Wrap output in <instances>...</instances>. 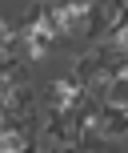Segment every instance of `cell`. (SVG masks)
<instances>
[{
    "instance_id": "obj_1",
    "label": "cell",
    "mask_w": 128,
    "mask_h": 153,
    "mask_svg": "<svg viewBox=\"0 0 128 153\" xmlns=\"http://www.w3.org/2000/svg\"><path fill=\"white\" fill-rule=\"evenodd\" d=\"M76 145V113L72 109H44L36 129V149H72Z\"/></svg>"
},
{
    "instance_id": "obj_2",
    "label": "cell",
    "mask_w": 128,
    "mask_h": 153,
    "mask_svg": "<svg viewBox=\"0 0 128 153\" xmlns=\"http://www.w3.org/2000/svg\"><path fill=\"white\" fill-rule=\"evenodd\" d=\"M84 97V89L72 81V76H56V81H48L44 89H40V101H44V109H76Z\"/></svg>"
},
{
    "instance_id": "obj_3",
    "label": "cell",
    "mask_w": 128,
    "mask_h": 153,
    "mask_svg": "<svg viewBox=\"0 0 128 153\" xmlns=\"http://www.w3.org/2000/svg\"><path fill=\"white\" fill-rule=\"evenodd\" d=\"M100 137L104 141H124L128 137V109H120V105H100Z\"/></svg>"
},
{
    "instance_id": "obj_4",
    "label": "cell",
    "mask_w": 128,
    "mask_h": 153,
    "mask_svg": "<svg viewBox=\"0 0 128 153\" xmlns=\"http://www.w3.org/2000/svg\"><path fill=\"white\" fill-rule=\"evenodd\" d=\"M8 36H12V24H4V20H0V45H8Z\"/></svg>"
}]
</instances>
